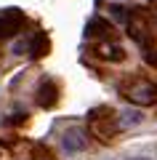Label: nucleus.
I'll list each match as a JSON object with an SVG mask.
<instances>
[{
  "instance_id": "9b49d317",
  "label": "nucleus",
  "mask_w": 157,
  "mask_h": 160,
  "mask_svg": "<svg viewBox=\"0 0 157 160\" xmlns=\"http://www.w3.org/2000/svg\"><path fill=\"white\" fill-rule=\"evenodd\" d=\"M107 11L112 13V19H115V22H120V24H125V22H128V13H130L128 8H125V6H120V3H112V6H109Z\"/></svg>"
},
{
  "instance_id": "ddd939ff",
  "label": "nucleus",
  "mask_w": 157,
  "mask_h": 160,
  "mask_svg": "<svg viewBox=\"0 0 157 160\" xmlns=\"http://www.w3.org/2000/svg\"><path fill=\"white\" fill-rule=\"evenodd\" d=\"M0 160H11V155H8L6 144H0Z\"/></svg>"
},
{
  "instance_id": "f03ea898",
  "label": "nucleus",
  "mask_w": 157,
  "mask_h": 160,
  "mask_svg": "<svg viewBox=\"0 0 157 160\" xmlns=\"http://www.w3.org/2000/svg\"><path fill=\"white\" fill-rule=\"evenodd\" d=\"M120 93L136 107H146L157 102V83H152L149 78H133L125 86H120Z\"/></svg>"
},
{
  "instance_id": "0eeeda50",
  "label": "nucleus",
  "mask_w": 157,
  "mask_h": 160,
  "mask_svg": "<svg viewBox=\"0 0 157 160\" xmlns=\"http://www.w3.org/2000/svg\"><path fill=\"white\" fill-rule=\"evenodd\" d=\"M56 102H59V86H56V80H53V78H45L43 83H40V88H37V104H40V107H45V109H51Z\"/></svg>"
},
{
  "instance_id": "20e7f679",
  "label": "nucleus",
  "mask_w": 157,
  "mask_h": 160,
  "mask_svg": "<svg viewBox=\"0 0 157 160\" xmlns=\"http://www.w3.org/2000/svg\"><path fill=\"white\" fill-rule=\"evenodd\" d=\"M22 24H24V13L19 8H3L0 11V40L16 35L22 29Z\"/></svg>"
},
{
  "instance_id": "39448f33",
  "label": "nucleus",
  "mask_w": 157,
  "mask_h": 160,
  "mask_svg": "<svg viewBox=\"0 0 157 160\" xmlns=\"http://www.w3.org/2000/svg\"><path fill=\"white\" fill-rule=\"evenodd\" d=\"M45 51H48V38L43 32H35L13 46V53H29V56H45Z\"/></svg>"
},
{
  "instance_id": "9d476101",
  "label": "nucleus",
  "mask_w": 157,
  "mask_h": 160,
  "mask_svg": "<svg viewBox=\"0 0 157 160\" xmlns=\"http://www.w3.org/2000/svg\"><path fill=\"white\" fill-rule=\"evenodd\" d=\"M117 120H120V131H125V128H136V126H141V123H144V115H141L139 109H123Z\"/></svg>"
},
{
  "instance_id": "6e6552de",
  "label": "nucleus",
  "mask_w": 157,
  "mask_h": 160,
  "mask_svg": "<svg viewBox=\"0 0 157 160\" xmlns=\"http://www.w3.org/2000/svg\"><path fill=\"white\" fill-rule=\"evenodd\" d=\"M93 53L104 62H125V48L117 46V43H99L93 48Z\"/></svg>"
},
{
  "instance_id": "2eb2a0df",
  "label": "nucleus",
  "mask_w": 157,
  "mask_h": 160,
  "mask_svg": "<svg viewBox=\"0 0 157 160\" xmlns=\"http://www.w3.org/2000/svg\"><path fill=\"white\" fill-rule=\"evenodd\" d=\"M152 3H155V0H152Z\"/></svg>"
},
{
  "instance_id": "f257e3e1",
  "label": "nucleus",
  "mask_w": 157,
  "mask_h": 160,
  "mask_svg": "<svg viewBox=\"0 0 157 160\" xmlns=\"http://www.w3.org/2000/svg\"><path fill=\"white\" fill-rule=\"evenodd\" d=\"M88 131L99 142H112V136L120 131V120L115 118V109L112 107H96L88 115Z\"/></svg>"
},
{
  "instance_id": "dca6fc26",
  "label": "nucleus",
  "mask_w": 157,
  "mask_h": 160,
  "mask_svg": "<svg viewBox=\"0 0 157 160\" xmlns=\"http://www.w3.org/2000/svg\"><path fill=\"white\" fill-rule=\"evenodd\" d=\"M155 3H157V0H155Z\"/></svg>"
},
{
  "instance_id": "7ed1b4c3",
  "label": "nucleus",
  "mask_w": 157,
  "mask_h": 160,
  "mask_svg": "<svg viewBox=\"0 0 157 160\" xmlns=\"http://www.w3.org/2000/svg\"><path fill=\"white\" fill-rule=\"evenodd\" d=\"M128 35L139 43L141 48H146V43H149V38H152V24H149V16H146L141 8H130V13H128Z\"/></svg>"
},
{
  "instance_id": "423d86ee",
  "label": "nucleus",
  "mask_w": 157,
  "mask_h": 160,
  "mask_svg": "<svg viewBox=\"0 0 157 160\" xmlns=\"http://www.w3.org/2000/svg\"><path fill=\"white\" fill-rule=\"evenodd\" d=\"M61 147H64L67 155L83 152V149L88 147V133H85L83 128H69V131H64V136H61Z\"/></svg>"
},
{
  "instance_id": "4468645a",
  "label": "nucleus",
  "mask_w": 157,
  "mask_h": 160,
  "mask_svg": "<svg viewBox=\"0 0 157 160\" xmlns=\"http://www.w3.org/2000/svg\"><path fill=\"white\" fill-rule=\"evenodd\" d=\"M133 160H149V158H133Z\"/></svg>"
},
{
  "instance_id": "1a4fd4ad",
  "label": "nucleus",
  "mask_w": 157,
  "mask_h": 160,
  "mask_svg": "<svg viewBox=\"0 0 157 160\" xmlns=\"http://www.w3.org/2000/svg\"><path fill=\"white\" fill-rule=\"evenodd\" d=\"M107 32H112V24H109L107 19L93 16L88 24H85V35H88V38H104Z\"/></svg>"
},
{
  "instance_id": "f8f14e48",
  "label": "nucleus",
  "mask_w": 157,
  "mask_h": 160,
  "mask_svg": "<svg viewBox=\"0 0 157 160\" xmlns=\"http://www.w3.org/2000/svg\"><path fill=\"white\" fill-rule=\"evenodd\" d=\"M32 160H56V155L51 152L48 144H35V149H32Z\"/></svg>"
}]
</instances>
